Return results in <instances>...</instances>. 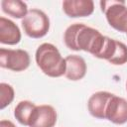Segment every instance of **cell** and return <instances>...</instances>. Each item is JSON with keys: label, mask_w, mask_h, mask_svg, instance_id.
<instances>
[{"label": "cell", "mask_w": 127, "mask_h": 127, "mask_svg": "<svg viewBox=\"0 0 127 127\" xmlns=\"http://www.w3.org/2000/svg\"><path fill=\"white\" fill-rule=\"evenodd\" d=\"M99 4L108 24L120 33H127V6L125 2L103 0Z\"/></svg>", "instance_id": "obj_4"}, {"label": "cell", "mask_w": 127, "mask_h": 127, "mask_svg": "<svg viewBox=\"0 0 127 127\" xmlns=\"http://www.w3.org/2000/svg\"><path fill=\"white\" fill-rule=\"evenodd\" d=\"M126 34H127V33H126Z\"/></svg>", "instance_id": "obj_18"}, {"label": "cell", "mask_w": 127, "mask_h": 127, "mask_svg": "<svg viewBox=\"0 0 127 127\" xmlns=\"http://www.w3.org/2000/svg\"><path fill=\"white\" fill-rule=\"evenodd\" d=\"M112 94L109 91H97L91 94L87 101L90 115L97 119H105V108Z\"/></svg>", "instance_id": "obj_10"}, {"label": "cell", "mask_w": 127, "mask_h": 127, "mask_svg": "<svg viewBox=\"0 0 127 127\" xmlns=\"http://www.w3.org/2000/svg\"><path fill=\"white\" fill-rule=\"evenodd\" d=\"M62 7L64 13L69 18L88 17L94 11L92 0H64Z\"/></svg>", "instance_id": "obj_7"}, {"label": "cell", "mask_w": 127, "mask_h": 127, "mask_svg": "<svg viewBox=\"0 0 127 127\" xmlns=\"http://www.w3.org/2000/svg\"><path fill=\"white\" fill-rule=\"evenodd\" d=\"M0 127H16V125L12 121H10V120L2 119L0 121Z\"/></svg>", "instance_id": "obj_16"}, {"label": "cell", "mask_w": 127, "mask_h": 127, "mask_svg": "<svg viewBox=\"0 0 127 127\" xmlns=\"http://www.w3.org/2000/svg\"><path fill=\"white\" fill-rule=\"evenodd\" d=\"M22 35L19 27L12 20L0 17V43L3 45H17Z\"/></svg>", "instance_id": "obj_11"}, {"label": "cell", "mask_w": 127, "mask_h": 127, "mask_svg": "<svg viewBox=\"0 0 127 127\" xmlns=\"http://www.w3.org/2000/svg\"><path fill=\"white\" fill-rule=\"evenodd\" d=\"M58 120L56 109L49 104L38 105L29 127H55Z\"/></svg>", "instance_id": "obj_8"}, {"label": "cell", "mask_w": 127, "mask_h": 127, "mask_svg": "<svg viewBox=\"0 0 127 127\" xmlns=\"http://www.w3.org/2000/svg\"><path fill=\"white\" fill-rule=\"evenodd\" d=\"M66 68L64 76L71 81L82 79L87 70V65L84 59L78 55H68L65 58Z\"/></svg>", "instance_id": "obj_9"}, {"label": "cell", "mask_w": 127, "mask_h": 127, "mask_svg": "<svg viewBox=\"0 0 127 127\" xmlns=\"http://www.w3.org/2000/svg\"><path fill=\"white\" fill-rule=\"evenodd\" d=\"M37 106L38 105L30 100L19 101L14 108V116L16 120L24 126H29L37 109Z\"/></svg>", "instance_id": "obj_12"}, {"label": "cell", "mask_w": 127, "mask_h": 127, "mask_svg": "<svg viewBox=\"0 0 127 127\" xmlns=\"http://www.w3.org/2000/svg\"><path fill=\"white\" fill-rule=\"evenodd\" d=\"M1 8L5 14L16 19H23L29 12L27 3L21 0H2Z\"/></svg>", "instance_id": "obj_13"}, {"label": "cell", "mask_w": 127, "mask_h": 127, "mask_svg": "<svg viewBox=\"0 0 127 127\" xmlns=\"http://www.w3.org/2000/svg\"><path fill=\"white\" fill-rule=\"evenodd\" d=\"M106 41V36L95 28L86 26L83 23L69 25L64 34V42L71 51L87 52L93 57H99Z\"/></svg>", "instance_id": "obj_1"}, {"label": "cell", "mask_w": 127, "mask_h": 127, "mask_svg": "<svg viewBox=\"0 0 127 127\" xmlns=\"http://www.w3.org/2000/svg\"><path fill=\"white\" fill-rule=\"evenodd\" d=\"M24 33L33 39H40L45 37L50 30V18L42 10L33 8L29 10L27 15L21 22Z\"/></svg>", "instance_id": "obj_3"}, {"label": "cell", "mask_w": 127, "mask_h": 127, "mask_svg": "<svg viewBox=\"0 0 127 127\" xmlns=\"http://www.w3.org/2000/svg\"><path fill=\"white\" fill-rule=\"evenodd\" d=\"M35 61L38 67L50 77L64 75L66 63L59 49L51 43L41 44L35 53Z\"/></svg>", "instance_id": "obj_2"}, {"label": "cell", "mask_w": 127, "mask_h": 127, "mask_svg": "<svg viewBox=\"0 0 127 127\" xmlns=\"http://www.w3.org/2000/svg\"><path fill=\"white\" fill-rule=\"evenodd\" d=\"M126 90H127V81H126Z\"/></svg>", "instance_id": "obj_17"}, {"label": "cell", "mask_w": 127, "mask_h": 127, "mask_svg": "<svg viewBox=\"0 0 127 127\" xmlns=\"http://www.w3.org/2000/svg\"><path fill=\"white\" fill-rule=\"evenodd\" d=\"M109 63L114 65H122L127 63V46L124 43L117 41L115 53Z\"/></svg>", "instance_id": "obj_15"}, {"label": "cell", "mask_w": 127, "mask_h": 127, "mask_svg": "<svg viewBox=\"0 0 127 127\" xmlns=\"http://www.w3.org/2000/svg\"><path fill=\"white\" fill-rule=\"evenodd\" d=\"M15 97V91L11 84L6 82L0 83V109L6 108L12 103Z\"/></svg>", "instance_id": "obj_14"}, {"label": "cell", "mask_w": 127, "mask_h": 127, "mask_svg": "<svg viewBox=\"0 0 127 127\" xmlns=\"http://www.w3.org/2000/svg\"><path fill=\"white\" fill-rule=\"evenodd\" d=\"M31 59L27 51L22 49H0V66L13 71H23L30 66Z\"/></svg>", "instance_id": "obj_5"}, {"label": "cell", "mask_w": 127, "mask_h": 127, "mask_svg": "<svg viewBox=\"0 0 127 127\" xmlns=\"http://www.w3.org/2000/svg\"><path fill=\"white\" fill-rule=\"evenodd\" d=\"M105 119L117 125L125 124L127 122V100L113 93L105 108Z\"/></svg>", "instance_id": "obj_6"}]
</instances>
